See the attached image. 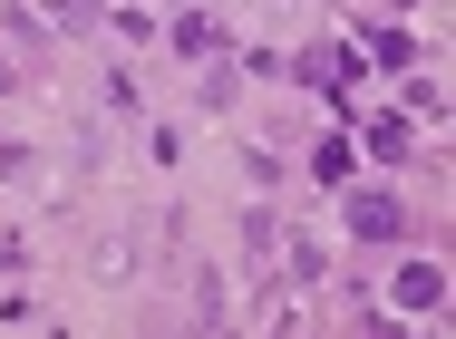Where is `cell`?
<instances>
[{
    "label": "cell",
    "instance_id": "obj_4",
    "mask_svg": "<svg viewBox=\"0 0 456 339\" xmlns=\"http://www.w3.org/2000/svg\"><path fill=\"white\" fill-rule=\"evenodd\" d=\"M369 156H388V165H398V156H408V126H398V117H379V126H369Z\"/></svg>",
    "mask_w": 456,
    "mask_h": 339
},
{
    "label": "cell",
    "instance_id": "obj_3",
    "mask_svg": "<svg viewBox=\"0 0 456 339\" xmlns=\"http://www.w3.org/2000/svg\"><path fill=\"white\" fill-rule=\"evenodd\" d=\"M311 174H321V184H340V174H350V146H340V136H321V146H311Z\"/></svg>",
    "mask_w": 456,
    "mask_h": 339
},
{
    "label": "cell",
    "instance_id": "obj_1",
    "mask_svg": "<svg viewBox=\"0 0 456 339\" xmlns=\"http://www.w3.org/2000/svg\"><path fill=\"white\" fill-rule=\"evenodd\" d=\"M350 233H360V243H408V214H398L388 194H350Z\"/></svg>",
    "mask_w": 456,
    "mask_h": 339
},
{
    "label": "cell",
    "instance_id": "obj_2",
    "mask_svg": "<svg viewBox=\"0 0 456 339\" xmlns=\"http://www.w3.org/2000/svg\"><path fill=\"white\" fill-rule=\"evenodd\" d=\"M437 301H447V271L437 262H408L398 271V311H437Z\"/></svg>",
    "mask_w": 456,
    "mask_h": 339
}]
</instances>
